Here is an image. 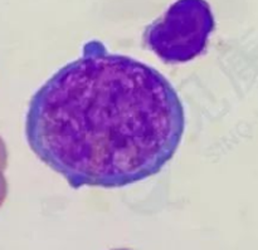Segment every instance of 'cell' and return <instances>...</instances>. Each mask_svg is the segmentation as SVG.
<instances>
[{
    "label": "cell",
    "instance_id": "3",
    "mask_svg": "<svg viewBox=\"0 0 258 250\" xmlns=\"http://www.w3.org/2000/svg\"><path fill=\"white\" fill-rule=\"evenodd\" d=\"M4 158H5V148H4V145H3L2 140H0V204L3 203L5 196V181L2 175V166H3V162H4Z\"/></svg>",
    "mask_w": 258,
    "mask_h": 250
},
{
    "label": "cell",
    "instance_id": "1",
    "mask_svg": "<svg viewBox=\"0 0 258 250\" xmlns=\"http://www.w3.org/2000/svg\"><path fill=\"white\" fill-rule=\"evenodd\" d=\"M184 130L170 80L96 39L35 92L25 118L30 150L73 189L125 188L156 175Z\"/></svg>",
    "mask_w": 258,
    "mask_h": 250
},
{
    "label": "cell",
    "instance_id": "2",
    "mask_svg": "<svg viewBox=\"0 0 258 250\" xmlns=\"http://www.w3.org/2000/svg\"><path fill=\"white\" fill-rule=\"evenodd\" d=\"M216 28L207 0H176L165 14L148 25L144 43L165 63H185L206 50Z\"/></svg>",
    "mask_w": 258,
    "mask_h": 250
}]
</instances>
